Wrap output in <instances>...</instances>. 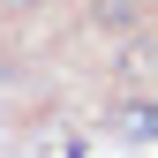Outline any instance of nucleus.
<instances>
[{"label": "nucleus", "instance_id": "f03ea898", "mask_svg": "<svg viewBox=\"0 0 158 158\" xmlns=\"http://www.w3.org/2000/svg\"><path fill=\"white\" fill-rule=\"evenodd\" d=\"M121 128L135 135V143H151V128H158V113H151V106H128V121H121Z\"/></svg>", "mask_w": 158, "mask_h": 158}, {"label": "nucleus", "instance_id": "7ed1b4c3", "mask_svg": "<svg viewBox=\"0 0 158 158\" xmlns=\"http://www.w3.org/2000/svg\"><path fill=\"white\" fill-rule=\"evenodd\" d=\"M15 8H23V0H15Z\"/></svg>", "mask_w": 158, "mask_h": 158}, {"label": "nucleus", "instance_id": "f257e3e1", "mask_svg": "<svg viewBox=\"0 0 158 158\" xmlns=\"http://www.w3.org/2000/svg\"><path fill=\"white\" fill-rule=\"evenodd\" d=\"M98 23H113V30H128V23H135V0H98Z\"/></svg>", "mask_w": 158, "mask_h": 158}]
</instances>
